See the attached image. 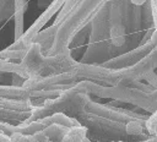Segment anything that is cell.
I'll return each instance as SVG.
<instances>
[{"mask_svg":"<svg viewBox=\"0 0 157 142\" xmlns=\"http://www.w3.org/2000/svg\"><path fill=\"white\" fill-rule=\"evenodd\" d=\"M44 133L48 140H50L53 142H59L66 135V127H64L59 122H54L44 130Z\"/></svg>","mask_w":157,"mask_h":142,"instance_id":"6da1fadb","label":"cell"},{"mask_svg":"<svg viewBox=\"0 0 157 142\" xmlns=\"http://www.w3.org/2000/svg\"><path fill=\"white\" fill-rule=\"evenodd\" d=\"M125 129H126V132H128V133H130V135L141 133V131H142V129H141L140 124H139V122H136V121H130V122H128V124H126V126H125Z\"/></svg>","mask_w":157,"mask_h":142,"instance_id":"7a4b0ae2","label":"cell"},{"mask_svg":"<svg viewBox=\"0 0 157 142\" xmlns=\"http://www.w3.org/2000/svg\"><path fill=\"white\" fill-rule=\"evenodd\" d=\"M156 114H153V115H151L150 116V119L147 120V122H146V127H147V130L152 133V135H155L156 133Z\"/></svg>","mask_w":157,"mask_h":142,"instance_id":"3957f363","label":"cell"},{"mask_svg":"<svg viewBox=\"0 0 157 142\" xmlns=\"http://www.w3.org/2000/svg\"><path fill=\"white\" fill-rule=\"evenodd\" d=\"M33 138H34L36 142H45L48 140L47 136H45V133H44V131H34Z\"/></svg>","mask_w":157,"mask_h":142,"instance_id":"277c9868","label":"cell"},{"mask_svg":"<svg viewBox=\"0 0 157 142\" xmlns=\"http://www.w3.org/2000/svg\"><path fill=\"white\" fill-rule=\"evenodd\" d=\"M17 142H36L34 141V138H33V136H21L20 138H18V141Z\"/></svg>","mask_w":157,"mask_h":142,"instance_id":"5b68a950","label":"cell"},{"mask_svg":"<svg viewBox=\"0 0 157 142\" xmlns=\"http://www.w3.org/2000/svg\"><path fill=\"white\" fill-rule=\"evenodd\" d=\"M59 142H72V140H71V137H70V136L66 133V135H65V136H64V137H63V138H61Z\"/></svg>","mask_w":157,"mask_h":142,"instance_id":"8992f818","label":"cell"}]
</instances>
